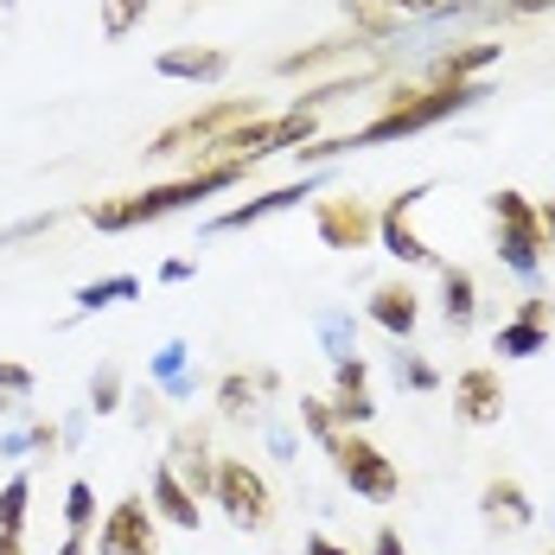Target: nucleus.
<instances>
[{
    "label": "nucleus",
    "instance_id": "obj_8",
    "mask_svg": "<svg viewBox=\"0 0 555 555\" xmlns=\"http://www.w3.org/2000/svg\"><path fill=\"white\" fill-rule=\"evenodd\" d=\"M167 466L185 479V492H192V499H211V492H218V453H211L205 422H185V428H172Z\"/></svg>",
    "mask_w": 555,
    "mask_h": 555
},
{
    "label": "nucleus",
    "instance_id": "obj_5",
    "mask_svg": "<svg viewBox=\"0 0 555 555\" xmlns=\"http://www.w3.org/2000/svg\"><path fill=\"white\" fill-rule=\"evenodd\" d=\"M211 499L223 504V517L236 530H269L275 524V492H269L262 466H249V460H218V492Z\"/></svg>",
    "mask_w": 555,
    "mask_h": 555
},
{
    "label": "nucleus",
    "instance_id": "obj_41",
    "mask_svg": "<svg viewBox=\"0 0 555 555\" xmlns=\"http://www.w3.org/2000/svg\"><path fill=\"white\" fill-rule=\"evenodd\" d=\"M57 555H90V537H64V550Z\"/></svg>",
    "mask_w": 555,
    "mask_h": 555
},
{
    "label": "nucleus",
    "instance_id": "obj_26",
    "mask_svg": "<svg viewBox=\"0 0 555 555\" xmlns=\"http://www.w3.org/2000/svg\"><path fill=\"white\" fill-rule=\"evenodd\" d=\"M90 524H96V492H90V479H70L64 486V530L90 537Z\"/></svg>",
    "mask_w": 555,
    "mask_h": 555
},
{
    "label": "nucleus",
    "instance_id": "obj_22",
    "mask_svg": "<svg viewBox=\"0 0 555 555\" xmlns=\"http://www.w3.org/2000/svg\"><path fill=\"white\" fill-rule=\"evenodd\" d=\"M134 294H141L134 275H103V281H83L70 300H77V313H103V307H121V300H134Z\"/></svg>",
    "mask_w": 555,
    "mask_h": 555
},
{
    "label": "nucleus",
    "instance_id": "obj_23",
    "mask_svg": "<svg viewBox=\"0 0 555 555\" xmlns=\"http://www.w3.org/2000/svg\"><path fill=\"white\" fill-rule=\"evenodd\" d=\"M338 7H345V20H351L364 39H396V33H402V13L384 7V0H338Z\"/></svg>",
    "mask_w": 555,
    "mask_h": 555
},
{
    "label": "nucleus",
    "instance_id": "obj_31",
    "mask_svg": "<svg viewBox=\"0 0 555 555\" xmlns=\"http://www.w3.org/2000/svg\"><path fill=\"white\" fill-rule=\"evenodd\" d=\"M141 13H147V0H103V33H109V39L134 33V26H141Z\"/></svg>",
    "mask_w": 555,
    "mask_h": 555
},
{
    "label": "nucleus",
    "instance_id": "obj_3",
    "mask_svg": "<svg viewBox=\"0 0 555 555\" xmlns=\"http://www.w3.org/2000/svg\"><path fill=\"white\" fill-rule=\"evenodd\" d=\"M486 205H492V249H499V262L517 281H537L543 275V249H550V243H543V218H537V205H530L524 192H511V185L492 192Z\"/></svg>",
    "mask_w": 555,
    "mask_h": 555
},
{
    "label": "nucleus",
    "instance_id": "obj_9",
    "mask_svg": "<svg viewBox=\"0 0 555 555\" xmlns=\"http://www.w3.org/2000/svg\"><path fill=\"white\" fill-rule=\"evenodd\" d=\"M313 230H320V243H326V249H364V243L377 236V211H371L364 198L338 192V198H320Z\"/></svg>",
    "mask_w": 555,
    "mask_h": 555
},
{
    "label": "nucleus",
    "instance_id": "obj_16",
    "mask_svg": "<svg viewBox=\"0 0 555 555\" xmlns=\"http://www.w3.org/2000/svg\"><path fill=\"white\" fill-rule=\"evenodd\" d=\"M504 57V46L492 39H473V46H453V52L428 57V83H486V70Z\"/></svg>",
    "mask_w": 555,
    "mask_h": 555
},
{
    "label": "nucleus",
    "instance_id": "obj_35",
    "mask_svg": "<svg viewBox=\"0 0 555 555\" xmlns=\"http://www.w3.org/2000/svg\"><path fill=\"white\" fill-rule=\"evenodd\" d=\"M371 555H409V550H402V530H396V524H377V537H371Z\"/></svg>",
    "mask_w": 555,
    "mask_h": 555
},
{
    "label": "nucleus",
    "instance_id": "obj_18",
    "mask_svg": "<svg viewBox=\"0 0 555 555\" xmlns=\"http://www.w3.org/2000/svg\"><path fill=\"white\" fill-rule=\"evenodd\" d=\"M154 70L160 77H185V83H218L230 70V52L223 46H172V52L154 57Z\"/></svg>",
    "mask_w": 555,
    "mask_h": 555
},
{
    "label": "nucleus",
    "instance_id": "obj_7",
    "mask_svg": "<svg viewBox=\"0 0 555 555\" xmlns=\"http://www.w3.org/2000/svg\"><path fill=\"white\" fill-rule=\"evenodd\" d=\"M96 555H160V517L147 499H115L103 530H96Z\"/></svg>",
    "mask_w": 555,
    "mask_h": 555
},
{
    "label": "nucleus",
    "instance_id": "obj_15",
    "mask_svg": "<svg viewBox=\"0 0 555 555\" xmlns=\"http://www.w3.org/2000/svg\"><path fill=\"white\" fill-rule=\"evenodd\" d=\"M364 313H371V326H384V333L402 345V338L422 326V294H415L409 281H384V287L371 294V307H364Z\"/></svg>",
    "mask_w": 555,
    "mask_h": 555
},
{
    "label": "nucleus",
    "instance_id": "obj_12",
    "mask_svg": "<svg viewBox=\"0 0 555 555\" xmlns=\"http://www.w3.org/2000/svg\"><path fill=\"white\" fill-rule=\"evenodd\" d=\"M479 517H486V530H492V537H517V530H530V524H537V504H530V492H524L511 473H492V479H486V492H479Z\"/></svg>",
    "mask_w": 555,
    "mask_h": 555
},
{
    "label": "nucleus",
    "instance_id": "obj_25",
    "mask_svg": "<svg viewBox=\"0 0 555 555\" xmlns=\"http://www.w3.org/2000/svg\"><path fill=\"white\" fill-rule=\"evenodd\" d=\"M26 511H33V479L13 473V479L0 486V537H20V530H26Z\"/></svg>",
    "mask_w": 555,
    "mask_h": 555
},
{
    "label": "nucleus",
    "instance_id": "obj_17",
    "mask_svg": "<svg viewBox=\"0 0 555 555\" xmlns=\"http://www.w3.org/2000/svg\"><path fill=\"white\" fill-rule=\"evenodd\" d=\"M441 320L453 338H466L473 320H479V281H473V269H460V262H441Z\"/></svg>",
    "mask_w": 555,
    "mask_h": 555
},
{
    "label": "nucleus",
    "instance_id": "obj_4",
    "mask_svg": "<svg viewBox=\"0 0 555 555\" xmlns=\"http://www.w3.org/2000/svg\"><path fill=\"white\" fill-rule=\"evenodd\" d=\"M326 460H333V473L358 492V499L371 504H389L402 492V473H396V460H389L377 441H364L358 428H338L333 441H326Z\"/></svg>",
    "mask_w": 555,
    "mask_h": 555
},
{
    "label": "nucleus",
    "instance_id": "obj_38",
    "mask_svg": "<svg viewBox=\"0 0 555 555\" xmlns=\"http://www.w3.org/2000/svg\"><path fill=\"white\" fill-rule=\"evenodd\" d=\"M537 218H543V243L555 249V198H543V205H537Z\"/></svg>",
    "mask_w": 555,
    "mask_h": 555
},
{
    "label": "nucleus",
    "instance_id": "obj_40",
    "mask_svg": "<svg viewBox=\"0 0 555 555\" xmlns=\"http://www.w3.org/2000/svg\"><path fill=\"white\" fill-rule=\"evenodd\" d=\"M7 415H26V402H20V396H7V389H0V422H7Z\"/></svg>",
    "mask_w": 555,
    "mask_h": 555
},
{
    "label": "nucleus",
    "instance_id": "obj_34",
    "mask_svg": "<svg viewBox=\"0 0 555 555\" xmlns=\"http://www.w3.org/2000/svg\"><path fill=\"white\" fill-rule=\"evenodd\" d=\"M160 415H167L160 409V389H141L134 396V428H160Z\"/></svg>",
    "mask_w": 555,
    "mask_h": 555
},
{
    "label": "nucleus",
    "instance_id": "obj_20",
    "mask_svg": "<svg viewBox=\"0 0 555 555\" xmlns=\"http://www.w3.org/2000/svg\"><path fill=\"white\" fill-rule=\"evenodd\" d=\"M185 358H192V345L185 338H167L160 351H154V389L160 396H198V371H185Z\"/></svg>",
    "mask_w": 555,
    "mask_h": 555
},
{
    "label": "nucleus",
    "instance_id": "obj_30",
    "mask_svg": "<svg viewBox=\"0 0 555 555\" xmlns=\"http://www.w3.org/2000/svg\"><path fill=\"white\" fill-rule=\"evenodd\" d=\"M121 396H128V389H121V371L103 364V371L90 377V409H96V415H115V409H121Z\"/></svg>",
    "mask_w": 555,
    "mask_h": 555
},
{
    "label": "nucleus",
    "instance_id": "obj_37",
    "mask_svg": "<svg viewBox=\"0 0 555 555\" xmlns=\"http://www.w3.org/2000/svg\"><path fill=\"white\" fill-rule=\"evenodd\" d=\"M307 555H351V550H345V543H333V537H320V530H313V537H307Z\"/></svg>",
    "mask_w": 555,
    "mask_h": 555
},
{
    "label": "nucleus",
    "instance_id": "obj_6",
    "mask_svg": "<svg viewBox=\"0 0 555 555\" xmlns=\"http://www.w3.org/2000/svg\"><path fill=\"white\" fill-rule=\"evenodd\" d=\"M422 198H428V179H422V185H402L396 198H384V211H377V243H384L396 262H409V269H441V256L428 249V236L409 223Z\"/></svg>",
    "mask_w": 555,
    "mask_h": 555
},
{
    "label": "nucleus",
    "instance_id": "obj_39",
    "mask_svg": "<svg viewBox=\"0 0 555 555\" xmlns=\"http://www.w3.org/2000/svg\"><path fill=\"white\" fill-rule=\"evenodd\" d=\"M192 275V262H185V256H172V262H160V281H185Z\"/></svg>",
    "mask_w": 555,
    "mask_h": 555
},
{
    "label": "nucleus",
    "instance_id": "obj_2",
    "mask_svg": "<svg viewBox=\"0 0 555 555\" xmlns=\"http://www.w3.org/2000/svg\"><path fill=\"white\" fill-rule=\"evenodd\" d=\"M249 121H262V103H256V96H223V103H211V109L167 121V128L147 141V160H185V167L198 172L205 154L223 147V141H230L236 128H249Z\"/></svg>",
    "mask_w": 555,
    "mask_h": 555
},
{
    "label": "nucleus",
    "instance_id": "obj_11",
    "mask_svg": "<svg viewBox=\"0 0 555 555\" xmlns=\"http://www.w3.org/2000/svg\"><path fill=\"white\" fill-rule=\"evenodd\" d=\"M453 415H460L466 428H492V422H504V377L492 371V364H473V371L453 377Z\"/></svg>",
    "mask_w": 555,
    "mask_h": 555
},
{
    "label": "nucleus",
    "instance_id": "obj_10",
    "mask_svg": "<svg viewBox=\"0 0 555 555\" xmlns=\"http://www.w3.org/2000/svg\"><path fill=\"white\" fill-rule=\"evenodd\" d=\"M550 326H555V300L550 294H524V307L499 326L492 351H504V358H537V351H550Z\"/></svg>",
    "mask_w": 555,
    "mask_h": 555
},
{
    "label": "nucleus",
    "instance_id": "obj_13",
    "mask_svg": "<svg viewBox=\"0 0 555 555\" xmlns=\"http://www.w3.org/2000/svg\"><path fill=\"white\" fill-rule=\"evenodd\" d=\"M333 415H338V428H364L377 415V402H371V364L364 358L333 364Z\"/></svg>",
    "mask_w": 555,
    "mask_h": 555
},
{
    "label": "nucleus",
    "instance_id": "obj_33",
    "mask_svg": "<svg viewBox=\"0 0 555 555\" xmlns=\"http://www.w3.org/2000/svg\"><path fill=\"white\" fill-rule=\"evenodd\" d=\"M0 389L26 402V396H33V371H26V364H7V358H0Z\"/></svg>",
    "mask_w": 555,
    "mask_h": 555
},
{
    "label": "nucleus",
    "instance_id": "obj_32",
    "mask_svg": "<svg viewBox=\"0 0 555 555\" xmlns=\"http://www.w3.org/2000/svg\"><path fill=\"white\" fill-rule=\"evenodd\" d=\"M384 7H396L402 20H447V13H466L473 0H384Z\"/></svg>",
    "mask_w": 555,
    "mask_h": 555
},
{
    "label": "nucleus",
    "instance_id": "obj_24",
    "mask_svg": "<svg viewBox=\"0 0 555 555\" xmlns=\"http://www.w3.org/2000/svg\"><path fill=\"white\" fill-rule=\"evenodd\" d=\"M211 396H218V415H223V422H243V415L256 409V396H262V384H256L249 371H223Z\"/></svg>",
    "mask_w": 555,
    "mask_h": 555
},
{
    "label": "nucleus",
    "instance_id": "obj_1",
    "mask_svg": "<svg viewBox=\"0 0 555 555\" xmlns=\"http://www.w3.org/2000/svg\"><path fill=\"white\" fill-rule=\"evenodd\" d=\"M249 167H236V160H223V167H198L185 172V179H167V185H147V192H121V198H96L90 205V223L103 230V236H121V230H141V223H160L172 211H192V205H205V198H218L230 192L236 179Z\"/></svg>",
    "mask_w": 555,
    "mask_h": 555
},
{
    "label": "nucleus",
    "instance_id": "obj_28",
    "mask_svg": "<svg viewBox=\"0 0 555 555\" xmlns=\"http://www.w3.org/2000/svg\"><path fill=\"white\" fill-rule=\"evenodd\" d=\"M300 428L313 435V441L326 447L338 435V415H333V396H300Z\"/></svg>",
    "mask_w": 555,
    "mask_h": 555
},
{
    "label": "nucleus",
    "instance_id": "obj_14",
    "mask_svg": "<svg viewBox=\"0 0 555 555\" xmlns=\"http://www.w3.org/2000/svg\"><path fill=\"white\" fill-rule=\"evenodd\" d=\"M313 185H320V172H307V179H294V185H275V192H262V198H243V205H230L211 218V230H249V223L275 218V211H294L300 198H313Z\"/></svg>",
    "mask_w": 555,
    "mask_h": 555
},
{
    "label": "nucleus",
    "instance_id": "obj_19",
    "mask_svg": "<svg viewBox=\"0 0 555 555\" xmlns=\"http://www.w3.org/2000/svg\"><path fill=\"white\" fill-rule=\"evenodd\" d=\"M147 492H154V517L172 524V530H198V499L185 492V479L172 473L167 460L154 466V479H147Z\"/></svg>",
    "mask_w": 555,
    "mask_h": 555
},
{
    "label": "nucleus",
    "instance_id": "obj_36",
    "mask_svg": "<svg viewBox=\"0 0 555 555\" xmlns=\"http://www.w3.org/2000/svg\"><path fill=\"white\" fill-rule=\"evenodd\" d=\"M492 7H504V13H550L555 0H492Z\"/></svg>",
    "mask_w": 555,
    "mask_h": 555
},
{
    "label": "nucleus",
    "instance_id": "obj_43",
    "mask_svg": "<svg viewBox=\"0 0 555 555\" xmlns=\"http://www.w3.org/2000/svg\"><path fill=\"white\" fill-rule=\"evenodd\" d=\"M550 555H555V550H550Z\"/></svg>",
    "mask_w": 555,
    "mask_h": 555
},
{
    "label": "nucleus",
    "instance_id": "obj_27",
    "mask_svg": "<svg viewBox=\"0 0 555 555\" xmlns=\"http://www.w3.org/2000/svg\"><path fill=\"white\" fill-rule=\"evenodd\" d=\"M320 338H326L333 364H345V358H358V326H351V313H338V307H326V313H320Z\"/></svg>",
    "mask_w": 555,
    "mask_h": 555
},
{
    "label": "nucleus",
    "instance_id": "obj_42",
    "mask_svg": "<svg viewBox=\"0 0 555 555\" xmlns=\"http://www.w3.org/2000/svg\"><path fill=\"white\" fill-rule=\"evenodd\" d=\"M0 555H26V543L20 537H0Z\"/></svg>",
    "mask_w": 555,
    "mask_h": 555
},
{
    "label": "nucleus",
    "instance_id": "obj_29",
    "mask_svg": "<svg viewBox=\"0 0 555 555\" xmlns=\"http://www.w3.org/2000/svg\"><path fill=\"white\" fill-rule=\"evenodd\" d=\"M396 384H402V389H422V396H428V389H441V371H435L422 351H396Z\"/></svg>",
    "mask_w": 555,
    "mask_h": 555
},
{
    "label": "nucleus",
    "instance_id": "obj_21",
    "mask_svg": "<svg viewBox=\"0 0 555 555\" xmlns=\"http://www.w3.org/2000/svg\"><path fill=\"white\" fill-rule=\"evenodd\" d=\"M57 447H64V428H52V422H26L20 435H0V460H33V453L52 460Z\"/></svg>",
    "mask_w": 555,
    "mask_h": 555
}]
</instances>
